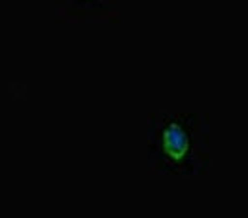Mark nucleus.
Listing matches in <instances>:
<instances>
[{"label": "nucleus", "mask_w": 248, "mask_h": 218, "mask_svg": "<svg viewBox=\"0 0 248 218\" xmlns=\"http://www.w3.org/2000/svg\"><path fill=\"white\" fill-rule=\"evenodd\" d=\"M161 150L163 154H167L170 159H180L187 154L189 148V139L187 133L184 131V127L176 121L167 123L165 127L161 129Z\"/></svg>", "instance_id": "f257e3e1"}]
</instances>
